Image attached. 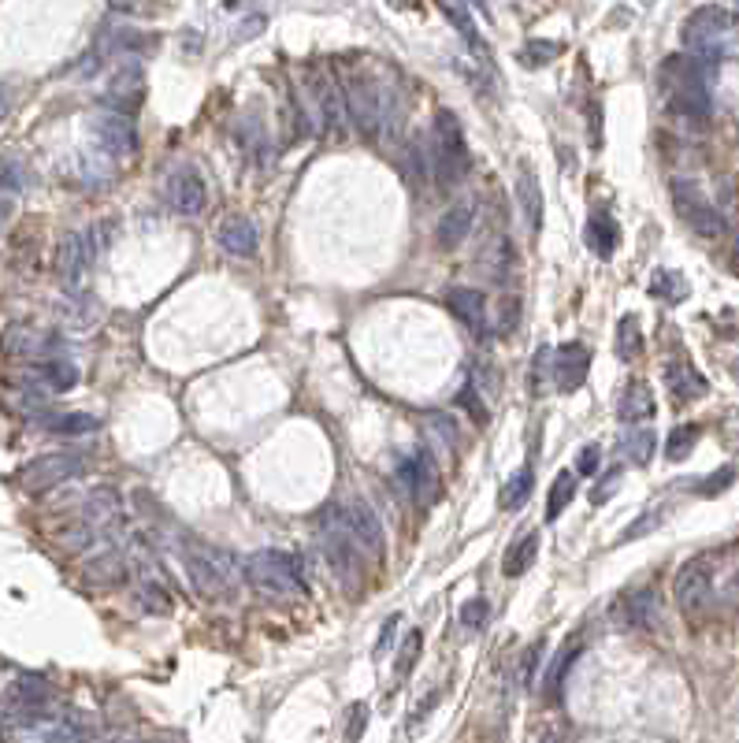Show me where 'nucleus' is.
Listing matches in <instances>:
<instances>
[{
  "label": "nucleus",
  "instance_id": "f704fd0d",
  "mask_svg": "<svg viewBox=\"0 0 739 743\" xmlns=\"http://www.w3.org/2000/svg\"><path fill=\"white\" fill-rule=\"evenodd\" d=\"M643 353V331H639V320L636 316H624L617 324V357L621 361H632Z\"/></svg>",
  "mask_w": 739,
  "mask_h": 743
},
{
  "label": "nucleus",
  "instance_id": "5701e85b",
  "mask_svg": "<svg viewBox=\"0 0 739 743\" xmlns=\"http://www.w3.org/2000/svg\"><path fill=\"white\" fill-rule=\"evenodd\" d=\"M446 305H450V313L468 327H483V320H487V298L472 287H454L446 294Z\"/></svg>",
  "mask_w": 739,
  "mask_h": 743
},
{
  "label": "nucleus",
  "instance_id": "ddd939ff",
  "mask_svg": "<svg viewBox=\"0 0 739 743\" xmlns=\"http://www.w3.org/2000/svg\"><path fill=\"white\" fill-rule=\"evenodd\" d=\"M587 372H591V350L584 342H565L558 353H554V379H558V391H580L584 387Z\"/></svg>",
  "mask_w": 739,
  "mask_h": 743
},
{
  "label": "nucleus",
  "instance_id": "de8ad7c7",
  "mask_svg": "<svg viewBox=\"0 0 739 743\" xmlns=\"http://www.w3.org/2000/svg\"><path fill=\"white\" fill-rule=\"evenodd\" d=\"M439 699H442V691H439V688H435V691H428V695H424V703H416V710H413V717H409V732H416V729H420V725H424V721H428V714H431V706L439 703Z\"/></svg>",
  "mask_w": 739,
  "mask_h": 743
},
{
  "label": "nucleus",
  "instance_id": "f03ea898",
  "mask_svg": "<svg viewBox=\"0 0 739 743\" xmlns=\"http://www.w3.org/2000/svg\"><path fill=\"white\" fill-rule=\"evenodd\" d=\"M246 580L264 595H298L305 591L301 561L286 550H257L246 558Z\"/></svg>",
  "mask_w": 739,
  "mask_h": 743
},
{
  "label": "nucleus",
  "instance_id": "5fc2aeb1",
  "mask_svg": "<svg viewBox=\"0 0 739 743\" xmlns=\"http://www.w3.org/2000/svg\"><path fill=\"white\" fill-rule=\"evenodd\" d=\"M736 261H739V238H736Z\"/></svg>",
  "mask_w": 739,
  "mask_h": 743
},
{
  "label": "nucleus",
  "instance_id": "2f4dec72",
  "mask_svg": "<svg viewBox=\"0 0 739 743\" xmlns=\"http://www.w3.org/2000/svg\"><path fill=\"white\" fill-rule=\"evenodd\" d=\"M532 487H535L532 465H524V469H517L509 476L506 491H502V509H520L528 502V495H532Z\"/></svg>",
  "mask_w": 739,
  "mask_h": 743
},
{
  "label": "nucleus",
  "instance_id": "a878e982",
  "mask_svg": "<svg viewBox=\"0 0 739 743\" xmlns=\"http://www.w3.org/2000/svg\"><path fill=\"white\" fill-rule=\"evenodd\" d=\"M587 246L598 257H613L617 249V223L610 220V212H595L591 223H587Z\"/></svg>",
  "mask_w": 739,
  "mask_h": 743
},
{
  "label": "nucleus",
  "instance_id": "423d86ee",
  "mask_svg": "<svg viewBox=\"0 0 739 743\" xmlns=\"http://www.w3.org/2000/svg\"><path fill=\"white\" fill-rule=\"evenodd\" d=\"M714 595V561L710 558H691L688 565H680V573L673 580V599L684 613H699Z\"/></svg>",
  "mask_w": 739,
  "mask_h": 743
},
{
  "label": "nucleus",
  "instance_id": "6ab92c4d",
  "mask_svg": "<svg viewBox=\"0 0 739 743\" xmlns=\"http://www.w3.org/2000/svg\"><path fill=\"white\" fill-rule=\"evenodd\" d=\"M127 576H130L127 554L116 547H104L101 554H93V558L86 561V580H93V584H101V587H116V584H123Z\"/></svg>",
  "mask_w": 739,
  "mask_h": 743
},
{
  "label": "nucleus",
  "instance_id": "b1692460",
  "mask_svg": "<svg viewBox=\"0 0 739 743\" xmlns=\"http://www.w3.org/2000/svg\"><path fill=\"white\" fill-rule=\"evenodd\" d=\"M435 235H439L442 249H457L468 235H472V209H468V205H450V209L442 212Z\"/></svg>",
  "mask_w": 739,
  "mask_h": 743
},
{
  "label": "nucleus",
  "instance_id": "aec40b11",
  "mask_svg": "<svg viewBox=\"0 0 739 743\" xmlns=\"http://www.w3.org/2000/svg\"><path fill=\"white\" fill-rule=\"evenodd\" d=\"M26 383L30 387H45L52 394H64L78 383V368L71 361H64V357H52V361L34 368V372H26Z\"/></svg>",
  "mask_w": 739,
  "mask_h": 743
},
{
  "label": "nucleus",
  "instance_id": "09e8293b",
  "mask_svg": "<svg viewBox=\"0 0 739 743\" xmlns=\"http://www.w3.org/2000/svg\"><path fill=\"white\" fill-rule=\"evenodd\" d=\"M260 30H264V15H249L246 23H238V30H234V41H249V38H257Z\"/></svg>",
  "mask_w": 739,
  "mask_h": 743
},
{
  "label": "nucleus",
  "instance_id": "58836bf2",
  "mask_svg": "<svg viewBox=\"0 0 739 743\" xmlns=\"http://www.w3.org/2000/svg\"><path fill=\"white\" fill-rule=\"evenodd\" d=\"M561 53V45L558 41H532V45H524L520 49V64H528V67H543V64H550L554 56Z\"/></svg>",
  "mask_w": 739,
  "mask_h": 743
},
{
  "label": "nucleus",
  "instance_id": "c9c22d12",
  "mask_svg": "<svg viewBox=\"0 0 739 743\" xmlns=\"http://www.w3.org/2000/svg\"><path fill=\"white\" fill-rule=\"evenodd\" d=\"M654 446H658V435L654 431H632L628 439H624V446H621V454L632 461V465H647L650 461V454H654Z\"/></svg>",
  "mask_w": 739,
  "mask_h": 743
},
{
  "label": "nucleus",
  "instance_id": "cd10ccee",
  "mask_svg": "<svg viewBox=\"0 0 739 743\" xmlns=\"http://www.w3.org/2000/svg\"><path fill=\"white\" fill-rule=\"evenodd\" d=\"M316 97H320V112H324V123L331 127V131H342V119H346V101H342V93L335 90V82L331 79H316Z\"/></svg>",
  "mask_w": 739,
  "mask_h": 743
},
{
  "label": "nucleus",
  "instance_id": "79ce46f5",
  "mask_svg": "<svg viewBox=\"0 0 739 743\" xmlns=\"http://www.w3.org/2000/svg\"><path fill=\"white\" fill-rule=\"evenodd\" d=\"M598 465H602V446L587 443L584 450H580V457H576V476L591 480V476H598Z\"/></svg>",
  "mask_w": 739,
  "mask_h": 743
},
{
  "label": "nucleus",
  "instance_id": "72a5a7b5",
  "mask_svg": "<svg viewBox=\"0 0 739 743\" xmlns=\"http://www.w3.org/2000/svg\"><path fill=\"white\" fill-rule=\"evenodd\" d=\"M572 495H576V476L561 472L558 480H554V487H550V495H546V521H558L561 513H565V506L572 502Z\"/></svg>",
  "mask_w": 739,
  "mask_h": 743
},
{
  "label": "nucleus",
  "instance_id": "412c9836",
  "mask_svg": "<svg viewBox=\"0 0 739 743\" xmlns=\"http://www.w3.org/2000/svg\"><path fill=\"white\" fill-rule=\"evenodd\" d=\"M346 513H350L353 535H357V543L364 547V554L376 558L379 550H383V524H379V517L372 513V506H368V502H350Z\"/></svg>",
  "mask_w": 739,
  "mask_h": 743
},
{
  "label": "nucleus",
  "instance_id": "2eb2a0df",
  "mask_svg": "<svg viewBox=\"0 0 739 743\" xmlns=\"http://www.w3.org/2000/svg\"><path fill=\"white\" fill-rule=\"evenodd\" d=\"M220 246L231 253V257H257L260 249V231L249 216H227L220 223Z\"/></svg>",
  "mask_w": 739,
  "mask_h": 743
},
{
  "label": "nucleus",
  "instance_id": "7c9ffc66",
  "mask_svg": "<svg viewBox=\"0 0 739 743\" xmlns=\"http://www.w3.org/2000/svg\"><path fill=\"white\" fill-rule=\"evenodd\" d=\"M576 654H580V639H572V643L561 647L558 662L550 665V673H546V699H554V703L561 699V684H565V673H569V665L576 662Z\"/></svg>",
  "mask_w": 739,
  "mask_h": 743
},
{
  "label": "nucleus",
  "instance_id": "9d476101",
  "mask_svg": "<svg viewBox=\"0 0 739 743\" xmlns=\"http://www.w3.org/2000/svg\"><path fill=\"white\" fill-rule=\"evenodd\" d=\"M90 131H93V138L101 142V149L108 157H130V153L138 149V131H134V123H130V116L116 112V108L93 112Z\"/></svg>",
  "mask_w": 739,
  "mask_h": 743
},
{
  "label": "nucleus",
  "instance_id": "9b49d317",
  "mask_svg": "<svg viewBox=\"0 0 739 743\" xmlns=\"http://www.w3.org/2000/svg\"><path fill=\"white\" fill-rule=\"evenodd\" d=\"M398 480L409 487V495L416 498V502H424V506H431L435 502V495H439V472H435V457L420 446L413 457H405L402 465H398Z\"/></svg>",
  "mask_w": 739,
  "mask_h": 743
},
{
  "label": "nucleus",
  "instance_id": "c756f323",
  "mask_svg": "<svg viewBox=\"0 0 739 743\" xmlns=\"http://www.w3.org/2000/svg\"><path fill=\"white\" fill-rule=\"evenodd\" d=\"M535 558H539V532H528L517 543V547L506 554V565H502V573H506V576H524L528 569H532Z\"/></svg>",
  "mask_w": 739,
  "mask_h": 743
},
{
  "label": "nucleus",
  "instance_id": "473e14b6",
  "mask_svg": "<svg viewBox=\"0 0 739 743\" xmlns=\"http://www.w3.org/2000/svg\"><path fill=\"white\" fill-rule=\"evenodd\" d=\"M442 12H446V19H450V23L457 27V34L468 41V49H472V53L487 56V45L476 38V27H472V12H468L465 4H442Z\"/></svg>",
  "mask_w": 739,
  "mask_h": 743
},
{
  "label": "nucleus",
  "instance_id": "4468645a",
  "mask_svg": "<svg viewBox=\"0 0 739 743\" xmlns=\"http://www.w3.org/2000/svg\"><path fill=\"white\" fill-rule=\"evenodd\" d=\"M56 346H60L56 335L34 331V327H26V324H12L4 331V339H0V350L12 353V357H41V353H52Z\"/></svg>",
  "mask_w": 739,
  "mask_h": 743
},
{
  "label": "nucleus",
  "instance_id": "dca6fc26",
  "mask_svg": "<svg viewBox=\"0 0 739 743\" xmlns=\"http://www.w3.org/2000/svg\"><path fill=\"white\" fill-rule=\"evenodd\" d=\"M142 86H145L142 67H138V64H123L116 75H112V82H108V93H104V97H108V101L116 105V112H123V116H127L130 108L142 101Z\"/></svg>",
  "mask_w": 739,
  "mask_h": 743
},
{
  "label": "nucleus",
  "instance_id": "8fccbe9b",
  "mask_svg": "<svg viewBox=\"0 0 739 743\" xmlns=\"http://www.w3.org/2000/svg\"><path fill=\"white\" fill-rule=\"evenodd\" d=\"M732 480H736V469L728 465V469H721V472H717V476H710V480L702 483L699 491H702V495H714V491H721V487H728V483H732Z\"/></svg>",
  "mask_w": 739,
  "mask_h": 743
},
{
  "label": "nucleus",
  "instance_id": "3c124183",
  "mask_svg": "<svg viewBox=\"0 0 739 743\" xmlns=\"http://www.w3.org/2000/svg\"><path fill=\"white\" fill-rule=\"evenodd\" d=\"M8 112H12V93H8V86L0 82V123L8 119Z\"/></svg>",
  "mask_w": 739,
  "mask_h": 743
},
{
  "label": "nucleus",
  "instance_id": "bb28decb",
  "mask_svg": "<svg viewBox=\"0 0 739 743\" xmlns=\"http://www.w3.org/2000/svg\"><path fill=\"white\" fill-rule=\"evenodd\" d=\"M41 424L56 435H90L101 428V420L93 413H49V417H41Z\"/></svg>",
  "mask_w": 739,
  "mask_h": 743
},
{
  "label": "nucleus",
  "instance_id": "c85d7f7f",
  "mask_svg": "<svg viewBox=\"0 0 739 743\" xmlns=\"http://www.w3.org/2000/svg\"><path fill=\"white\" fill-rule=\"evenodd\" d=\"M628 621L636 628H654L658 625V595L650 587H639L628 595Z\"/></svg>",
  "mask_w": 739,
  "mask_h": 743
},
{
  "label": "nucleus",
  "instance_id": "6e6552de",
  "mask_svg": "<svg viewBox=\"0 0 739 743\" xmlns=\"http://www.w3.org/2000/svg\"><path fill=\"white\" fill-rule=\"evenodd\" d=\"M86 469V457L75 454V450H64V454H45L38 461H30L23 469V487L26 491H49L56 483L75 480L78 472Z\"/></svg>",
  "mask_w": 739,
  "mask_h": 743
},
{
  "label": "nucleus",
  "instance_id": "a19ab883",
  "mask_svg": "<svg viewBox=\"0 0 739 743\" xmlns=\"http://www.w3.org/2000/svg\"><path fill=\"white\" fill-rule=\"evenodd\" d=\"M457 405H461V409H468V417L476 420V424H491V413H487L483 398L476 394V387H461V394H457Z\"/></svg>",
  "mask_w": 739,
  "mask_h": 743
},
{
  "label": "nucleus",
  "instance_id": "f257e3e1",
  "mask_svg": "<svg viewBox=\"0 0 739 743\" xmlns=\"http://www.w3.org/2000/svg\"><path fill=\"white\" fill-rule=\"evenodd\" d=\"M428 164H431V175L439 179V186H457L468 175L465 131H461V123H457V116L450 108H439V112H435Z\"/></svg>",
  "mask_w": 739,
  "mask_h": 743
},
{
  "label": "nucleus",
  "instance_id": "f8f14e48",
  "mask_svg": "<svg viewBox=\"0 0 739 743\" xmlns=\"http://www.w3.org/2000/svg\"><path fill=\"white\" fill-rule=\"evenodd\" d=\"M168 197H171V209L179 212V216H201L208 205L205 179H201L194 168H179L171 175Z\"/></svg>",
  "mask_w": 739,
  "mask_h": 743
},
{
  "label": "nucleus",
  "instance_id": "a211bd4d",
  "mask_svg": "<svg viewBox=\"0 0 739 743\" xmlns=\"http://www.w3.org/2000/svg\"><path fill=\"white\" fill-rule=\"evenodd\" d=\"M41 743H90L93 729H90V721L82 714H52L45 725L38 729Z\"/></svg>",
  "mask_w": 739,
  "mask_h": 743
},
{
  "label": "nucleus",
  "instance_id": "603ef678",
  "mask_svg": "<svg viewBox=\"0 0 739 743\" xmlns=\"http://www.w3.org/2000/svg\"><path fill=\"white\" fill-rule=\"evenodd\" d=\"M8 216H12V201H8V197H0V231H4Z\"/></svg>",
  "mask_w": 739,
  "mask_h": 743
},
{
  "label": "nucleus",
  "instance_id": "e433bc0d",
  "mask_svg": "<svg viewBox=\"0 0 739 743\" xmlns=\"http://www.w3.org/2000/svg\"><path fill=\"white\" fill-rule=\"evenodd\" d=\"M684 294H688V283L676 272H658L650 279V298H662L669 305H676V301H684Z\"/></svg>",
  "mask_w": 739,
  "mask_h": 743
},
{
  "label": "nucleus",
  "instance_id": "ea45409f",
  "mask_svg": "<svg viewBox=\"0 0 739 743\" xmlns=\"http://www.w3.org/2000/svg\"><path fill=\"white\" fill-rule=\"evenodd\" d=\"M420 647H424V636H420V632H409L402 643V651H398V662H394V673H398V677H409V669H413Z\"/></svg>",
  "mask_w": 739,
  "mask_h": 743
},
{
  "label": "nucleus",
  "instance_id": "49530a36",
  "mask_svg": "<svg viewBox=\"0 0 739 743\" xmlns=\"http://www.w3.org/2000/svg\"><path fill=\"white\" fill-rule=\"evenodd\" d=\"M364 729H368V706L357 703L350 710V729H346V743H357L364 736Z\"/></svg>",
  "mask_w": 739,
  "mask_h": 743
},
{
  "label": "nucleus",
  "instance_id": "f3484780",
  "mask_svg": "<svg viewBox=\"0 0 739 743\" xmlns=\"http://www.w3.org/2000/svg\"><path fill=\"white\" fill-rule=\"evenodd\" d=\"M517 205L524 212L528 231H539V223H543V190H539V179H535L528 160H520L517 168Z\"/></svg>",
  "mask_w": 739,
  "mask_h": 743
},
{
  "label": "nucleus",
  "instance_id": "1a4fd4ad",
  "mask_svg": "<svg viewBox=\"0 0 739 743\" xmlns=\"http://www.w3.org/2000/svg\"><path fill=\"white\" fill-rule=\"evenodd\" d=\"M101 231H71V235L64 238V246H60V275H64V283L71 290L86 279V272H90V264L97 261V253H101L104 238H97Z\"/></svg>",
  "mask_w": 739,
  "mask_h": 743
},
{
  "label": "nucleus",
  "instance_id": "a18cd8bd",
  "mask_svg": "<svg viewBox=\"0 0 739 743\" xmlns=\"http://www.w3.org/2000/svg\"><path fill=\"white\" fill-rule=\"evenodd\" d=\"M428 428L435 431L442 439V446H454L457 443V428H454V420L450 417H442V413H431L428 417Z\"/></svg>",
  "mask_w": 739,
  "mask_h": 743
},
{
  "label": "nucleus",
  "instance_id": "393cba45",
  "mask_svg": "<svg viewBox=\"0 0 739 743\" xmlns=\"http://www.w3.org/2000/svg\"><path fill=\"white\" fill-rule=\"evenodd\" d=\"M654 417V394L643 379H632L628 391L621 394V420L636 424V420H650Z\"/></svg>",
  "mask_w": 739,
  "mask_h": 743
},
{
  "label": "nucleus",
  "instance_id": "4c0bfd02",
  "mask_svg": "<svg viewBox=\"0 0 739 743\" xmlns=\"http://www.w3.org/2000/svg\"><path fill=\"white\" fill-rule=\"evenodd\" d=\"M695 439H699V428H695V424H680V428H673L669 431L665 457H669V461H684V457L695 450Z\"/></svg>",
  "mask_w": 739,
  "mask_h": 743
},
{
  "label": "nucleus",
  "instance_id": "20e7f679",
  "mask_svg": "<svg viewBox=\"0 0 739 743\" xmlns=\"http://www.w3.org/2000/svg\"><path fill=\"white\" fill-rule=\"evenodd\" d=\"M342 101H346V116L364 138H379L383 123H387V105H383V93L372 79L364 75H350L346 79V90H342Z\"/></svg>",
  "mask_w": 739,
  "mask_h": 743
},
{
  "label": "nucleus",
  "instance_id": "0eeeda50",
  "mask_svg": "<svg viewBox=\"0 0 739 743\" xmlns=\"http://www.w3.org/2000/svg\"><path fill=\"white\" fill-rule=\"evenodd\" d=\"M673 201H676V212L684 216V223H688L695 235L721 238L728 231L725 216H721V212H717L691 183H673Z\"/></svg>",
  "mask_w": 739,
  "mask_h": 743
},
{
  "label": "nucleus",
  "instance_id": "c03bdc74",
  "mask_svg": "<svg viewBox=\"0 0 739 743\" xmlns=\"http://www.w3.org/2000/svg\"><path fill=\"white\" fill-rule=\"evenodd\" d=\"M26 168L19 164V160H0V186H8V190H19V186H26Z\"/></svg>",
  "mask_w": 739,
  "mask_h": 743
},
{
  "label": "nucleus",
  "instance_id": "4be33fe9",
  "mask_svg": "<svg viewBox=\"0 0 739 743\" xmlns=\"http://www.w3.org/2000/svg\"><path fill=\"white\" fill-rule=\"evenodd\" d=\"M665 383H669L673 398H680V402H695V398L710 391V383L702 379V372H695L688 361H669L665 365Z\"/></svg>",
  "mask_w": 739,
  "mask_h": 743
},
{
  "label": "nucleus",
  "instance_id": "37998d69",
  "mask_svg": "<svg viewBox=\"0 0 739 743\" xmlns=\"http://www.w3.org/2000/svg\"><path fill=\"white\" fill-rule=\"evenodd\" d=\"M487 613H491L487 599H468L465 606H461V621H465V628H472V632H480V628L487 625Z\"/></svg>",
  "mask_w": 739,
  "mask_h": 743
},
{
  "label": "nucleus",
  "instance_id": "39448f33",
  "mask_svg": "<svg viewBox=\"0 0 739 743\" xmlns=\"http://www.w3.org/2000/svg\"><path fill=\"white\" fill-rule=\"evenodd\" d=\"M186 576L201 599H223L231 587V565L220 550L208 547H186Z\"/></svg>",
  "mask_w": 739,
  "mask_h": 743
},
{
  "label": "nucleus",
  "instance_id": "864d4df0",
  "mask_svg": "<svg viewBox=\"0 0 739 743\" xmlns=\"http://www.w3.org/2000/svg\"><path fill=\"white\" fill-rule=\"evenodd\" d=\"M116 743H153V740H116Z\"/></svg>",
  "mask_w": 739,
  "mask_h": 743
},
{
  "label": "nucleus",
  "instance_id": "7ed1b4c3",
  "mask_svg": "<svg viewBox=\"0 0 739 743\" xmlns=\"http://www.w3.org/2000/svg\"><path fill=\"white\" fill-rule=\"evenodd\" d=\"M728 27H732L728 8L706 4V8L688 15V23H684V30H680V38H684V45L691 49V56H702V60L717 64V60H721V45H725V38H728Z\"/></svg>",
  "mask_w": 739,
  "mask_h": 743
}]
</instances>
